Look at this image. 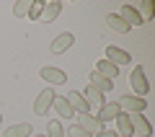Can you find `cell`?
I'll return each mask as SVG.
<instances>
[{
	"instance_id": "cell-3",
	"label": "cell",
	"mask_w": 155,
	"mask_h": 137,
	"mask_svg": "<svg viewBox=\"0 0 155 137\" xmlns=\"http://www.w3.org/2000/svg\"><path fill=\"white\" fill-rule=\"evenodd\" d=\"M129 85L134 88V93L140 96V99H145V93L150 91V83H147V78H145V70L142 67H134L132 72H129Z\"/></svg>"
},
{
	"instance_id": "cell-23",
	"label": "cell",
	"mask_w": 155,
	"mask_h": 137,
	"mask_svg": "<svg viewBox=\"0 0 155 137\" xmlns=\"http://www.w3.org/2000/svg\"><path fill=\"white\" fill-rule=\"evenodd\" d=\"M28 8H31V0H18L16 5H13V16L16 18H23L28 13Z\"/></svg>"
},
{
	"instance_id": "cell-5",
	"label": "cell",
	"mask_w": 155,
	"mask_h": 137,
	"mask_svg": "<svg viewBox=\"0 0 155 137\" xmlns=\"http://www.w3.org/2000/svg\"><path fill=\"white\" fill-rule=\"evenodd\" d=\"M39 75H41L44 83H52V85H62V83H67V72L60 70V67H41Z\"/></svg>"
},
{
	"instance_id": "cell-11",
	"label": "cell",
	"mask_w": 155,
	"mask_h": 137,
	"mask_svg": "<svg viewBox=\"0 0 155 137\" xmlns=\"http://www.w3.org/2000/svg\"><path fill=\"white\" fill-rule=\"evenodd\" d=\"M65 99H67V104L72 106V111H78V114H88V111H91L88 101L83 99V93H78V91H72V93L65 96Z\"/></svg>"
},
{
	"instance_id": "cell-9",
	"label": "cell",
	"mask_w": 155,
	"mask_h": 137,
	"mask_svg": "<svg viewBox=\"0 0 155 137\" xmlns=\"http://www.w3.org/2000/svg\"><path fill=\"white\" fill-rule=\"evenodd\" d=\"M119 16H122V21L127 23L129 28H132V26H142V18H140V13H137V8H134V5H122Z\"/></svg>"
},
{
	"instance_id": "cell-4",
	"label": "cell",
	"mask_w": 155,
	"mask_h": 137,
	"mask_svg": "<svg viewBox=\"0 0 155 137\" xmlns=\"http://www.w3.org/2000/svg\"><path fill=\"white\" fill-rule=\"evenodd\" d=\"M78 127L83 132H88L91 137H96L101 129H104V122H98V116H91V114H78Z\"/></svg>"
},
{
	"instance_id": "cell-17",
	"label": "cell",
	"mask_w": 155,
	"mask_h": 137,
	"mask_svg": "<svg viewBox=\"0 0 155 137\" xmlns=\"http://www.w3.org/2000/svg\"><path fill=\"white\" fill-rule=\"evenodd\" d=\"M106 23H109V28H114L116 34H127V31H129V26L122 21L119 13H109V16H106Z\"/></svg>"
},
{
	"instance_id": "cell-25",
	"label": "cell",
	"mask_w": 155,
	"mask_h": 137,
	"mask_svg": "<svg viewBox=\"0 0 155 137\" xmlns=\"http://www.w3.org/2000/svg\"><path fill=\"white\" fill-rule=\"evenodd\" d=\"M96 137H119V135H116V132H109V129H101Z\"/></svg>"
},
{
	"instance_id": "cell-8",
	"label": "cell",
	"mask_w": 155,
	"mask_h": 137,
	"mask_svg": "<svg viewBox=\"0 0 155 137\" xmlns=\"http://www.w3.org/2000/svg\"><path fill=\"white\" fill-rule=\"evenodd\" d=\"M72 42H75V36H72L70 31H62L60 36L54 39V42L49 44V49H52V55H62V52H67L72 47Z\"/></svg>"
},
{
	"instance_id": "cell-26",
	"label": "cell",
	"mask_w": 155,
	"mask_h": 137,
	"mask_svg": "<svg viewBox=\"0 0 155 137\" xmlns=\"http://www.w3.org/2000/svg\"><path fill=\"white\" fill-rule=\"evenodd\" d=\"M0 124H3V114H0Z\"/></svg>"
},
{
	"instance_id": "cell-18",
	"label": "cell",
	"mask_w": 155,
	"mask_h": 137,
	"mask_svg": "<svg viewBox=\"0 0 155 137\" xmlns=\"http://www.w3.org/2000/svg\"><path fill=\"white\" fill-rule=\"evenodd\" d=\"M83 99L88 101V106H98V109H101V106L106 104L104 93H98V91H96V88H91V85L85 88V93H83Z\"/></svg>"
},
{
	"instance_id": "cell-10",
	"label": "cell",
	"mask_w": 155,
	"mask_h": 137,
	"mask_svg": "<svg viewBox=\"0 0 155 137\" xmlns=\"http://www.w3.org/2000/svg\"><path fill=\"white\" fill-rule=\"evenodd\" d=\"M119 114H122L119 104H109V101H106V104L98 109V114H96V116H98V122H104V124H106V122H114Z\"/></svg>"
},
{
	"instance_id": "cell-15",
	"label": "cell",
	"mask_w": 155,
	"mask_h": 137,
	"mask_svg": "<svg viewBox=\"0 0 155 137\" xmlns=\"http://www.w3.org/2000/svg\"><path fill=\"white\" fill-rule=\"evenodd\" d=\"M60 13H62V3H57V0H54V3H44V11H41V18H39V21L52 23Z\"/></svg>"
},
{
	"instance_id": "cell-13",
	"label": "cell",
	"mask_w": 155,
	"mask_h": 137,
	"mask_svg": "<svg viewBox=\"0 0 155 137\" xmlns=\"http://www.w3.org/2000/svg\"><path fill=\"white\" fill-rule=\"evenodd\" d=\"M114 122H116V135H119V137H134L132 124H129V114H124V111H122Z\"/></svg>"
},
{
	"instance_id": "cell-19",
	"label": "cell",
	"mask_w": 155,
	"mask_h": 137,
	"mask_svg": "<svg viewBox=\"0 0 155 137\" xmlns=\"http://www.w3.org/2000/svg\"><path fill=\"white\" fill-rule=\"evenodd\" d=\"M31 132H34L31 124H11L5 129V137H28Z\"/></svg>"
},
{
	"instance_id": "cell-2",
	"label": "cell",
	"mask_w": 155,
	"mask_h": 137,
	"mask_svg": "<svg viewBox=\"0 0 155 137\" xmlns=\"http://www.w3.org/2000/svg\"><path fill=\"white\" fill-rule=\"evenodd\" d=\"M54 91H52V85L49 88H44L41 93L36 96V104H34V114L36 116H47L49 114V109H52V101H54Z\"/></svg>"
},
{
	"instance_id": "cell-20",
	"label": "cell",
	"mask_w": 155,
	"mask_h": 137,
	"mask_svg": "<svg viewBox=\"0 0 155 137\" xmlns=\"http://www.w3.org/2000/svg\"><path fill=\"white\" fill-rule=\"evenodd\" d=\"M137 13H140V18H142V23L153 21V13H155V5H153V0H145L142 5L137 8Z\"/></svg>"
},
{
	"instance_id": "cell-7",
	"label": "cell",
	"mask_w": 155,
	"mask_h": 137,
	"mask_svg": "<svg viewBox=\"0 0 155 137\" xmlns=\"http://www.w3.org/2000/svg\"><path fill=\"white\" fill-rule=\"evenodd\" d=\"M106 60H109L111 65L122 67V65H129V62H132V57H129V52L119 49V47H106Z\"/></svg>"
},
{
	"instance_id": "cell-6",
	"label": "cell",
	"mask_w": 155,
	"mask_h": 137,
	"mask_svg": "<svg viewBox=\"0 0 155 137\" xmlns=\"http://www.w3.org/2000/svg\"><path fill=\"white\" fill-rule=\"evenodd\" d=\"M129 124H132V132H137L140 137H150L153 135V127L145 119L142 114H129Z\"/></svg>"
},
{
	"instance_id": "cell-24",
	"label": "cell",
	"mask_w": 155,
	"mask_h": 137,
	"mask_svg": "<svg viewBox=\"0 0 155 137\" xmlns=\"http://www.w3.org/2000/svg\"><path fill=\"white\" fill-rule=\"evenodd\" d=\"M67 137H91V135H88V132H83L78 124H72V127H70V132H67Z\"/></svg>"
},
{
	"instance_id": "cell-16",
	"label": "cell",
	"mask_w": 155,
	"mask_h": 137,
	"mask_svg": "<svg viewBox=\"0 0 155 137\" xmlns=\"http://www.w3.org/2000/svg\"><path fill=\"white\" fill-rule=\"evenodd\" d=\"M52 106L57 109V114H60L62 119H72V114H75V111H72V106L67 104V99H65V96H54Z\"/></svg>"
},
{
	"instance_id": "cell-1",
	"label": "cell",
	"mask_w": 155,
	"mask_h": 137,
	"mask_svg": "<svg viewBox=\"0 0 155 137\" xmlns=\"http://www.w3.org/2000/svg\"><path fill=\"white\" fill-rule=\"evenodd\" d=\"M119 104V109L124 111V114H142L145 109H147V101L145 99H140V96H122V99L116 101Z\"/></svg>"
},
{
	"instance_id": "cell-22",
	"label": "cell",
	"mask_w": 155,
	"mask_h": 137,
	"mask_svg": "<svg viewBox=\"0 0 155 137\" xmlns=\"http://www.w3.org/2000/svg\"><path fill=\"white\" fill-rule=\"evenodd\" d=\"M44 137H65V129H62V124L60 122H54L52 119L49 124H47V135Z\"/></svg>"
},
{
	"instance_id": "cell-12",
	"label": "cell",
	"mask_w": 155,
	"mask_h": 137,
	"mask_svg": "<svg viewBox=\"0 0 155 137\" xmlns=\"http://www.w3.org/2000/svg\"><path fill=\"white\" fill-rule=\"evenodd\" d=\"M96 72H98V75H104L106 80H111V83H114L116 78H119V67H116V65H111L109 60H101L98 65H96Z\"/></svg>"
},
{
	"instance_id": "cell-14",
	"label": "cell",
	"mask_w": 155,
	"mask_h": 137,
	"mask_svg": "<svg viewBox=\"0 0 155 137\" xmlns=\"http://www.w3.org/2000/svg\"><path fill=\"white\" fill-rule=\"evenodd\" d=\"M91 88H96V91H98V93H109L111 88H114V83L111 80H106L104 75H98V72H91Z\"/></svg>"
},
{
	"instance_id": "cell-21",
	"label": "cell",
	"mask_w": 155,
	"mask_h": 137,
	"mask_svg": "<svg viewBox=\"0 0 155 137\" xmlns=\"http://www.w3.org/2000/svg\"><path fill=\"white\" fill-rule=\"evenodd\" d=\"M41 11H44V3L41 0H31V8H28V21H39L41 18Z\"/></svg>"
}]
</instances>
